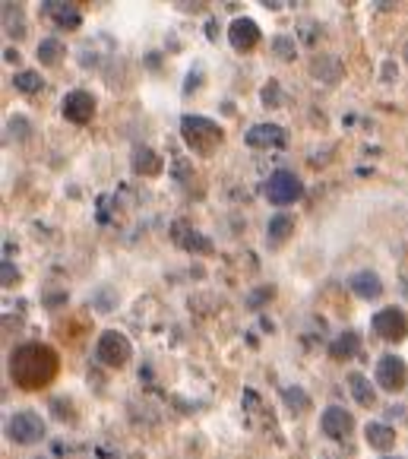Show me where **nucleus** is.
Returning <instances> with one entry per match:
<instances>
[{"mask_svg":"<svg viewBox=\"0 0 408 459\" xmlns=\"http://www.w3.org/2000/svg\"><path fill=\"white\" fill-rule=\"evenodd\" d=\"M361 351V336L354 330H348V333H342V336H336L333 342H329V355H333L336 361H348V359H354Z\"/></svg>","mask_w":408,"mask_h":459,"instance_id":"nucleus-15","label":"nucleus"},{"mask_svg":"<svg viewBox=\"0 0 408 459\" xmlns=\"http://www.w3.org/2000/svg\"><path fill=\"white\" fill-rule=\"evenodd\" d=\"M292 231H294V219L285 216V212H276V216L269 219V241L272 244H282Z\"/></svg>","mask_w":408,"mask_h":459,"instance_id":"nucleus-21","label":"nucleus"},{"mask_svg":"<svg viewBox=\"0 0 408 459\" xmlns=\"http://www.w3.org/2000/svg\"><path fill=\"white\" fill-rule=\"evenodd\" d=\"M7 134L13 136V140H29V134H32V124H29L22 115H13L7 121Z\"/></svg>","mask_w":408,"mask_h":459,"instance_id":"nucleus-26","label":"nucleus"},{"mask_svg":"<svg viewBox=\"0 0 408 459\" xmlns=\"http://www.w3.org/2000/svg\"><path fill=\"white\" fill-rule=\"evenodd\" d=\"M244 140H247V146H253V149L282 146V143H285V130H282L279 124H253Z\"/></svg>","mask_w":408,"mask_h":459,"instance_id":"nucleus-11","label":"nucleus"},{"mask_svg":"<svg viewBox=\"0 0 408 459\" xmlns=\"http://www.w3.org/2000/svg\"><path fill=\"white\" fill-rule=\"evenodd\" d=\"M313 74L323 76L327 82H336L342 74H345V70H342V64L336 61L333 55H327V57H320V61H313Z\"/></svg>","mask_w":408,"mask_h":459,"instance_id":"nucleus-23","label":"nucleus"},{"mask_svg":"<svg viewBox=\"0 0 408 459\" xmlns=\"http://www.w3.org/2000/svg\"><path fill=\"white\" fill-rule=\"evenodd\" d=\"M272 51H276L282 61H294V55H298L292 35H276V39H272Z\"/></svg>","mask_w":408,"mask_h":459,"instance_id":"nucleus-25","label":"nucleus"},{"mask_svg":"<svg viewBox=\"0 0 408 459\" xmlns=\"http://www.w3.org/2000/svg\"><path fill=\"white\" fill-rule=\"evenodd\" d=\"M16 279H20V273H16V266L10 264V260H4V285H7V289H10V285H13Z\"/></svg>","mask_w":408,"mask_h":459,"instance_id":"nucleus-28","label":"nucleus"},{"mask_svg":"<svg viewBox=\"0 0 408 459\" xmlns=\"http://www.w3.org/2000/svg\"><path fill=\"white\" fill-rule=\"evenodd\" d=\"M181 136H184V143L191 146V152H197V156H209L212 149H218L225 140L222 127L203 115L181 117Z\"/></svg>","mask_w":408,"mask_h":459,"instance_id":"nucleus-2","label":"nucleus"},{"mask_svg":"<svg viewBox=\"0 0 408 459\" xmlns=\"http://www.w3.org/2000/svg\"><path fill=\"white\" fill-rule=\"evenodd\" d=\"M96 359L102 361L105 368H123L130 359H133V345L123 333L117 330H105L98 336V345H96Z\"/></svg>","mask_w":408,"mask_h":459,"instance_id":"nucleus-4","label":"nucleus"},{"mask_svg":"<svg viewBox=\"0 0 408 459\" xmlns=\"http://www.w3.org/2000/svg\"><path fill=\"white\" fill-rule=\"evenodd\" d=\"M10 380L20 390H45L55 384V377L61 374V359L57 351L45 342H22L20 349H13L10 355Z\"/></svg>","mask_w":408,"mask_h":459,"instance_id":"nucleus-1","label":"nucleus"},{"mask_svg":"<svg viewBox=\"0 0 408 459\" xmlns=\"http://www.w3.org/2000/svg\"><path fill=\"white\" fill-rule=\"evenodd\" d=\"M61 115L67 117L70 124H89L96 117V95L86 92V89H73V92L64 95Z\"/></svg>","mask_w":408,"mask_h":459,"instance_id":"nucleus-8","label":"nucleus"},{"mask_svg":"<svg viewBox=\"0 0 408 459\" xmlns=\"http://www.w3.org/2000/svg\"><path fill=\"white\" fill-rule=\"evenodd\" d=\"M228 41H232V48L238 55H251L253 48L259 45V26L253 20H247V16H238L228 26Z\"/></svg>","mask_w":408,"mask_h":459,"instance_id":"nucleus-9","label":"nucleus"},{"mask_svg":"<svg viewBox=\"0 0 408 459\" xmlns=\"http://www.w3.org/2000/svg\"><path fill=\"white\" fill-rule=\"evenodd\" d=\"M4 29H7V35H16V39L26 35V20H22L20 4H4Z\"/></svg>","mask_w":408,"mask_h":459,"instance_id":"nucleus-19","label":"nucleus"},{"mask_svg":"<svg viewBox=\"0 0 408 459\" xmlns=\"http://www.w3.org/2000/svg\"><path fill=\"white\" fill-rule=\"evenodd\" d=\"M45 7V13L51 16V20L57 22L61 29H80V10H76V4H41Z\"/></svg>","mask_w":408,"mask_h":459,"instance_id":"nucleus-14","label":"nucleus"},{"mask_svg":"<svg viewBox=\"0 0 408 459\" xmlns=\"http://www.w3.org/2000/svg\"><path fill=\"white\" fill-rule=\"evenodd\" d=\"M282 399H285V405H292V412H307L310 409V396H307L301 386H292V390H282Z\"/></svg>","mask_w":408,"mask_h":459,"instance_id":"nucleus-24","label":"nucleus"},{"mask_svg":"<svg viewBox=\"0 0 408 459\" xmlns=\"http://www.w3.org/2000/svg\"><path fill=\"white\" fill-rule=\"evenodd\" d=\"M13 89H16V92H22V95H35V92H41V89H45V80H41L38 70H22V74L13 76Z\"/></svg>","mask_w":408,"mask_h":459,"instance_id":"nucleus-20","label":"nucleus"},{"mask_svg":"<svg viewBox=\"0 0 408 459\" xmlns=\"http://www.w3.org/2000/svg\"><path fill=\"white\" fill-rule=\"evenodd\" d=\"M263 101H266V105H279V101H282V89H279V82H276V80L263 89Z\"/></svg>","mask_w":408,"mask_h":459,"instance_id":"nucleus-27","label":"nucleus"},{"mask_svg":"<svg viewBox=\"0 0 408 459\" xmlns=\"http://www.w3.org/2000/svg\"><path fill=\"white\" fill-rule=\"evenodd\" d=\"M263 194H266V200H269L272 206H292V203H298L301 196H304V184H301V178L294 175V171L279 169V171H272V175L266 178Z\"/></svg>","mask_w":408,"mask_h":459,"instance_id":"nucleus-3","label":"nucleus"},{"mask_svg":"<svg viewBox=\"0 0 408 459\" xmlns=\"http://www.w3.org/2000/svg\"><path fill=\"white\" fill-rule=\"evenodd\" d=\"M377 384L387 393H402L408 386V365L399 355H383L377 361Z\"/></svg>","mask_w":408,"mask_h":459,"instance_id":"nucleus-7","label":"nucleus"},{"mask_svg":"<svg viewBox=\"0 0 408 459\" xmlns=\"http://www.w3.org/2000/svg\"><path fill=\"white\" fill-rule=\"evenodd\" d=\"M165 162L152 152V149H136L133 152V171L136 175H146V178H156L162 175Z\"/></svg>","mask_w":408,"mask_h":459,"instance_id":"nucleus-18","label":"nucleus"},{"mask_svg":"<svg viewBox=\"0 0 408 459\" xmlns=\"http://www.w3.org/2000/svg\"><path fill=\"white\" fill-rule=\"evenodd\" d=\"M174 241L181 244L184 250H191V254H212V250H216V244H212L209 238H203L200 231L187 229L184 222L174 225Z\"/></svg>","mask_w":408,"mask_h":459,"instance_id":"nucleus-13","label":"nucleus"},{"mask_svg":"<svg viewBox=\"0 0 408 459\" xmlns=\"http://www.w3.org/2000/svg\"><path fill=\"white\" fill-rule=\"evenodd\" d=\"M61 57H64V41H57V39L38 41V61L45 64V67H55Z\"/></svg>","mask_w":408,"mask_h":459,"instance_id":"nucleus-22","label":"nucleus"},{"mask_svg":"<svg viewBox=\"0 0 408 459\" xmlns=\"http://www.w3.org/2000/svg\"><path fill=\"white\" fill-rule=\"evenodd\" d=\"M4 61H7V64H20V51H16V48H7V51H4Z\"/></svg>","mask_w":408,"mask_h":459,"instance_id":"nucleus-29","label":"nucleus"},{"mask_svg":"<svg viewBox=\"0 0 408 459\" xmlns=\"http://www.w3.org/2000/svg\"><path fill=\"white\" fill-rule=\"evenodd\" d=\"M370 326L387 342H402V339H408V311H402V307H383V311L374 314Z\"/></svg>","mask_w":408,"mask_h":459,"instance_id":"nucleus-6","label":"nucleus"},{"mask_svg":"<svg viewBox=\"0 0 408 459\" xmlns=\"http://www.w3.org/2000/svg\"><path fill=\"white\" fill-rule=\"evenodd\" d=\"M348 289H352L354 295L361 298V301H377V298L383 295V282H380V276H377V273H370V270L354 273V276L348 279Z\"/></svg>","mask_w":408,"mask_h":459,"instance_id":"nucleus-12","label":"nucleus"},{"mask_svg":"<svg viewBox=\"0 0 408 459\" xmlns=\"http://www.w3.org/2000/svg\"><path fill=\"white\" fill-rule=\"evenodd\" d=\"M206 35H209V39L216 41V35H218V22H216V20H212L209 26H206Z\"/></svg>","mask_w":408,"mask_h":459,"instance_id":"nucleus-30","label":"nucleus"},{"mask_svg":"<svg viewBox=\"0 0 408 459\" xmlns=\"http://www.w3.org/2000/svg\"><path fill=\"white\" fill-rule=\"evenodd\" d=\"M7 437L20 446L38 444V440L45 437V421H41V415L32 412V409H22V412L7 419Z\"/></svg>","mask_w":408,"mask_h":459,"instance_id":"nucleus-5","label":"nucleus"},{"mask_svg":"<svg viewBox=\"0 0 408 459\" xmlns=\"http://www.w3.org/2000/svg\"><path fill=\"white\" fill-rule=\"evenodd\" d=\"M320 428H323V434H327V437L345 440L348 434L354 431V419H352V412H345V409H342V405H329L327 412L320 415Z\"/></svg>","mask_w":408,"mask_h":459,"instance_id":"nucleus-10","label":"nucleus"},{"mask_svg":"<svg viewBox=\"0 0 408 459\" xmlns=\"http://www.w3.org/2000/svg\"><path fill=\"white\" fill-rule=\"evenodd\" d=\"M364 437H368V446H374V450H393L395 444V431L389 425H383V421H370L364 428Z\"/></svg>","mask_w":408,"mask_h":459,"instance_id":"nucleus-16","label":"nucleus"},{"mask_svg":"<svg viewBox=\"0 0 408 459\" xmlns=\"http://www.w3.org/2000/svg\"><path fill=\"white\" fill-rule=\"evenodd\" d=\"M348 386H352V396H354V403H358V405H374V403H377L374 384H370V380L364 377L361 371H352V374H348Z\"/></svg>","mask_w":408,"mask_h":459,"instance_id":"nucleus-17","label":"nucleus"}]
</instances>
